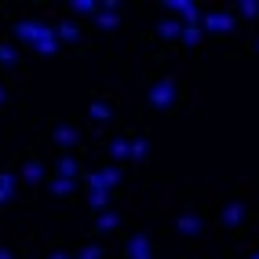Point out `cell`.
<instances>
[{
  "mask_svg": "<svg viewBox=\"0 0 259 259\" xmlns=\"http://www.w3.org/2000/svg\"><path fill=\"white\" fill-rule=\"evenodd\" d=\"M117 227H120V215H117V212H110V208H106V212H99V219H95V230L110 234V230H117Z\"/></svg>",
  "mask_w": 259,
  "mask_h": 259,
  "instance_id": "cell-15",
  "label": "cell"
},
{
  "mask_svg": "<svg viewBox=\"0 0 259 259\" xmlns=\"http://www.w3.org/2000/svg\"><path fill=\"white\" fill-rule=\"evenodd\" d=\"M88 117H92V120H110V106H106L102 99H95L92 106H88Z\"/></svg>",
  "mask_w": 259,
  "mask_h": 259,
  "instance_id": "cell-23",
  "label": "cell"
},
{
  "mask_svg": "<svg viewBox=\"0 0 259 259\" xmlns=\"http://www.w3.org/2000/svg\"><path fill=\"white\" fill-rule=\"evenodd\" d=\"M157 33H161V37H168V40H176L179 33H183V26H179L176 19H161V22H157Z\"/></svg>",
  "mask_w": 259,
  "mask_h": 259,
  "instance_id": "cell-19",
  "label": "cell"
},
{
  "mask_svg": "<svg viewBox=\"0 0 259 259\" xmlns=\"http://www.w3.org/2000/svg\"><path fill=\"white\" fill-rule=\"evenodd\" d=\"M255 51H259V37H255Z\"/></svg>",
  "mask_w": 259,
  "mask_h": 259,
  "instance_id": "cell-31",
  "label": "cell"
},
{
  "mask_svg": "<svg viewBox=\"0 0 259 259\" xmlns=\"http://www.w3.org/2000/svg\"><path fill=\"white\" fill-rule=\"evenodd\" d=\"M40 179H44V164H40V157H29L26 168H22V183H26V186H37Z\"/></svg>",
  "mask_w": 259,
  "mask_h": 259,
  "instance_id": "cell-9",
  "label": "cell"
},
{
  "mask_svg": "<svg viewBox=\"0 0 259 259\" xmlns=\"http://www.w3.org/2000/svg\"><path fill=\"white\" fill-rule=\"evenodd\" d=\"M88 201H92V208H95V212H106V204H110V190L102 186V183H99V186H88Z\"/></svg>",
  "mask_w": 259,
  "mask_h": 259,
  "instance_id": "cell-11",
  "label": "cell"
},
{
  "mask_svg": "<svg viewBox=\"0 0 259 259\" xmlns=\"http://www.w3.org/2000/svg\"><path fill=\"white\" fill-rule=\"evenodd\" d=\"M95 176H99V183H102V186H106V190H113V186L120 183V171H117L113 164H106V168H102V171H95Z\"/></svg>",
  "mask_w": 259,
  "mask_h": 259,
  "instance_id": "cell-18",
  "label": "cell"
},
{
  "mask_svg": "<svg viewBox=\"0 0 259 259\" xmlns=\"http://www.w3.org/2000/svg\"><path fill=\"white\" fill-rule=\"evenodd\" d=\"M164 8L168 11H179L186 26H197V19H201V8L194 4V0H164Z\"/></svg>",
  "mask_w": 259,
  "mask_h": 259,
  "instance_id": "cell-3",
  "label": "cell"
},
{
  "mask_svg": "<svg viewBox=\"0 0 259 259\" xmlns=\"http://www.w3.org/2000/svg\"><path fill=\"white\" fill-rule=\"evenodd\" d=\"M146 153H150V139H143V135H139V139H132V161H146Z\"/></svg>",
  "mask_w": 259,
  "mask_h": 259,
  "instance_id": "cell-21",
  "label": "cell"
},
{
  "mask_svg": "<svg viewBox=\"0 0 259 259\" xmlns=\"http://www.w3.org/2000/svg\"><path fill=\"white\" fill-rule=\"evenodd\" d=\"M48 259H73V255H66V252H51Z\"/></svg>",
  "mask_w": 259,
  "mask_h": 259,
  "instance_id": "cell-28",
  "label": "cell"
},
{
  "mask_svg": "<svg viewBox=\"0 0 259 259\" xmlns=\"http://www.w3.org/2000/svg\"><path fill=\"white\" fill-rule=\"evenodd\" d=\"M95 22H99V29H117L120 26V11H99Z\"/></svg>",
  "mask_w": 259,
  "mask_h": 259,
  "instance_id": "cell-17",
  "label": "cell"
},
{
  "mask_svg": "<svg viewBox=\"0 0 259 259\" xmlns=\"http://www.w3.org/2000/svg\"><path fill=\"white\" fill-rule=\"evenodd\" d=\"M0 62H4V66H11V62H15V48L0 44Z\"/></svg>",
  "mask_w": 259,
  "mask_h": 259,
  "instance_id": "cell-27",
  "label": "cell"
},
{
  "mask_svg": "<svg viewBox=\"0 0 259 259\" xmlns=\"http://www.w3.org/2000/svg\"><path fill=\"white\" fill-rule=\"evenodd\" d=\"M4 102H8V95H4V88H0V106H4Z\"/></svg>",
  "mask_w": 259,
  "mask_h": 259,
  "instance_id": "cell-30",
  "label": "cell"
},
{
  "mask_svg": "<svg viewBox=\"0 0 259 259\" xmlns=\"http://www.w3.org/2000/svg\"><path fill=\"white\" fill-rule=\"evenodd\" d=\"M245 215H248V204L245 201H230L227 208H223V223H227V227H237Z\"/></svg>",
  "mask_w": 259,
  "mask_h": 259,
  "instance_id": "cell-7",
  "label": "cell"
},
{
  "mask_svg": "<svg viewBox=\"0 0 259 259\" xmlns=\"http://www.w3.org/2000/svg\"><path fill=\"white\" fill-rule=\"evenodd\" d=\"M124 255L128 259H150V237L146 234H132V241L124 245Z\"/></svg>",
  "mask_w": 259,
  "mask_h": 259,
  "instance_id": "cell-5",
  "label": "cell"
},
{
  "mask_svg": "<svg viewBox=\"0 0 259 259\" xmlns=\"http://www.w3.org/2000/svg\"><path fill=\"white\" fill-rule=\"evenodd\" d=\"M176 230H179V234H197V230H201V215H190V212L179 215V219H176Z\"/></svg>",
  "mask_w": 259,
  "mask_h": 259,
  "instance_id": "cell-16",
  "label": "cell"
},
{
  "mask_svg": "<svg viewBox=\"0 0 259 259\" xmlns=\"http://www.w3.org/2000/svg\"><path fill=\"white\" fill-rule=\"evenodd\" d=\"M110 157H113V161H128V157H132V143L120 139V135H117V139H110Z\"/></svg>",
  "mask_w": 259,
  "mask_h": 259,
  "instance_id": "cell-14",
  "label": "cell"
},
{
  "mask_svg": "<svg viewBox=\"0 0 259 259\" xmlns=\"http://www.w3.org/2000/svg\"><path fill=\"white\" fill-rule=\"evenodd\" d=\"M55 176H62V179H73V183H77V176H80V164H77V157H73V153L59 157V168H55Z\"/></svg>",
  "mask_w": 259,
  "mask_h": 259,
  "instance_id": "cell-10",
  "label": "cell"
},
{
  "mask_svg": "<svg viewBox=\"0 0 259 259\" xmlns=\"http://www.w3.org/2000/svg\"><path fill=\"white\" fill-rule=\"evenodd\" d=\"M70 11H73V15H95V11H99V4H95V0H73Z\"/></svg>",
  "mask_w": 259,
  "mask_h": 259,
  "instance_id": "cell-24",
  "label": "cell"
},
{
  "mask_svg": "<svg viewBox=\"0 0 259 259\" xmlns=\"http://www.w3.org/2000/svg\"><path fill=\"white\" fill-rule=\"evenodd\" d=\"M51 29H55V37H59V44H73V40H80V29H77L73 22H55Z\"/></svg>",
  "mask_w": 259,
  "mask_h": 259,
  "instance_id": "cell-12",
  "label": "cell"
},
{
  "mask_svg": "<svg viewBox=\"0 0 259 259\" xmlns=\"http://www.w3.org/2000/svg\"><path fill=\"white\" fill-rule=\"evenodd\" d=\"M51 194H55V197H70V194H73V179L55 176V179H51Z\"/></svg>",
  "mask_w": 259,
  "mask_h": 259,
  "instance_id": "cell-20",
  "label": "cell"
},
{
  "mask_svg": "<svg viewBox=\"0 0 259 259\" xmlns=\"http://www.w3.org/2000/svg\"><path fill=\"white\" fill-rule=\"evenodd\" d=\"M204 29H208V33H230V29H234V15H227V11H208V15H204Z\"/></svg>",
  "mask_w": 259,
  "mask_h": 259,
  "instance_id": "cell-4",
  "label": "cell"
},
{
  "mask_svg": "<svg viewBox=\"0 0 259 259\" xmlns=\"http://www.w3.org/2000/svg\"><path fill=\"white\" fill-rule=\"evenodd\" d=\"M15 197V171H0V204H8Z\"/></svg>",
  "mask_w": 259,
  "mask_h": 259,
  "instance_id": "cell-13",
  "label": "cell"
},
{
  "mask_svg": "<svg viewBox=\"0 0 259 259\" xmlns=\"http://www.w3.org/2000/svg\"><path fill=\"white\" fill-rule=\"evenodd\" d=\"M241 15H245V19H255L259 15V0H241V8H237Z\"/></svg>",
  "mask_w": 259,
  "mask_h": 259,
  "instance_id": "cell-26",
  "label": "cell"
},
{
  "mask_svg": "<svg viewBox=\"0 0 259 259\" xmlns=\"http://www.w3.org/2000/svg\"><path fill=\"white\" fill-rule=\"evenodd\" d=\"M0 259H11V248H4V245H0Z\"/></svg>",
  "mask_w": 259,
  "mask_h": 259,
  "instance_id": "cell-29",
  "label": "cell"
},
{
  "mask_svg": "<svg viewBox=\"0 0 259 259\" xmlns=\"http://www.w3.org/2000/svg\"><path fill=\"white\" fill-rule=\"evenodd\" d=\"M146 99H150V106H153V110H168L171 102H176V77H161V80L150 88Z\"/></svg>",
  "mask_w": 259,
  "mask_h": 259,
  "instance_id": "cell-1",
  "label": "cell"
},
{
  "mask_svg": "<svg viewBox=\"0 0 259 259\" xmlns=\"http://www.w3.org/2000/svg\"><path fill=\"white\" fill-rule=\"evenodd\" d=\"M44 29H48V26L37 22V19L15 22V40H22V44H29V48H37V40H40V33H44Z\"/></svg>",
  "mask_w": 259,
  "mask_h": 259,
  "instance_id": "cell-2",
  "label": "cell"
},
{
  "mask_svg": "<svg viewBox=\"0 0 259 259\" xmlns=\"http://www.w3.org/2000/svg\"><path fill=\"white\" fill-rule=\"evenodd\" d=\"M33 51H40V55H48V59L59 55V37H55V29H51V26L40 33V40H37V48H33Z\"/></svg>",
  "mask_w": 259,
  "mask_h": 259,
  "instance_id": "cell-8",
  "label": "cell"
},
{
  "mask_svg": "<svg viewBox=\"0 0 259 259\" xmlns=\"http://www.w3.org/2000/svg\"><path fill=\"white\" fill-rule=\"evenodd\" d=\"M51 139H55L59 146H66V150H70V146H77V143H80V132H77L73 124H55Z\"/></svg>",
  "mask_w": 259,
  "mask_h": 259,
  "instance_id": "cell-6",
  "label": "cell"
},
{
  "mask_svg": "<svg viewBox=\"0 0 259 259\" xmlns=\"http://www.w3.org/2000/svg\"><path fill=\"white\" fill-rule=\"evenodd\" d=\"M201 37H204L201 26H183V33H179V40H183V44H190V48L201 44Z\"/></svg>",
  "mask_w": 259,
  "mask_h": 259,
  "instance_id": "cell-22",
  "label": "cell"
},
{
  "mask_svg": "<svg viewBox=\"0 0 259 259\" xmlns=\"http://www.w3.org/2000/svg\"><path fill=\"white\" fill-rule=\"evenodd\" d=\"M252 259H259V255H252Z\"/></svg>",
  "mask_w": 259,
  "mask_h": 259,
  "instance_id": "cell-32",
  "label": "cell"
},
{
  "mask_svg": "<svg viewBox=\"0 0 259 259\" xmlns=\"http://www.w3.org/2000/svg\"><path fill=\"white\" fill-rule=\"evenodd\" d=\"M102 255H106V248H102V245H84L77 259H102Z\"/></svg>",
  "mask_w": 259,
  "mask_h": 259,
  "instance_id": "cell-25",
  "label": "cell"
}]
</instances>
